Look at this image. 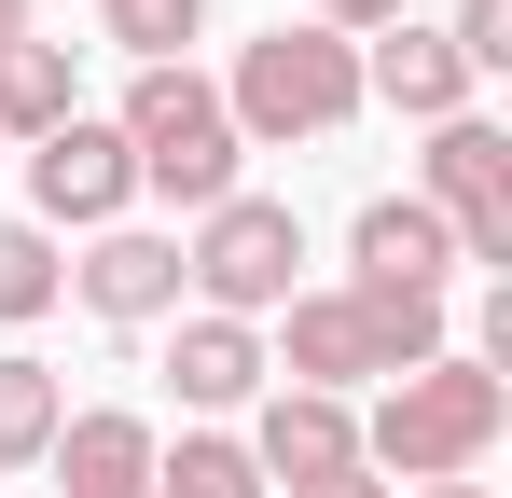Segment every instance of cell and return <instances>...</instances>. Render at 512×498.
Segmentation results:
<instances>
[{
  "instance_id": "1",
  "label": "cell",
  "mask_w": 512,
  "mask_h": 498,
  "mask_svg": "<svg viewBox=\"0 0 512 498\" xmlns=\"http://www.w3.org/2000/svg\"><path fill=\"white\" fill-rule=\"evenodd\" d=\"M457 332H443V305L429 291H291L277 305V332H263V374L277 388H333V402H360V388H402V374H429Z\"/></svg>"
},
{
  "instance_id": "2",
  "label": "cell",
  "mask_w": 512,
  "mask_h": 498,
  "mask_svg": "<svg viewBox=\"0 0 512 498\" xmlns=\"http://www.w3.org/2000/svg\"><path fill=\"white\" fill-rule=\"evenodd\" d=\"M499 429H512V374H485L471 346H443L429 374L374 388V415H360V471H374V485H471V471L499 457Z\"/></svg>"
},
{
  "instance_id": "3",
  "label": "cell",
  "mask_w": 512,
  "mask_h": 498,
  "mask_svg": "<svg viewBox=\"0 0 512 498\" xmlns=\"http://www.w3.org/2000/svg\"><path fill=\"white\" fill-rule=\"evenodd\" d=\"M111 139L139 166V194L153 208H222V194H250V139H236V111H222V83L208 70H139L125 83V111H111Z\"/></svg>"
},
{
  "instance_id": "4",
  "label": "cell",
  "mask_w": 512,
  "mask_h": 498,
  "mask_svg": "<svg viewBox=\"0 0 512 498\" xmlns=\"http://www.w3.org/2000/svg\"><path fill=\"white\" fill-rule=\"evenodd\" d=\"M208 83H222V111H236L250 153H305V139L360 125V42L305 28V14H277L263 42H236V70H208Z\"/></svg>"
},
{
  "instance_id": "5",
  "label": "cell",
  "mask_w": 512,
  "mask_h": 498,
  "mask_svg": "<svg viewBox=\"0 0 512 498\" xmlns=\"http://www.w3.org/2000/svg\"><path fill=\"white\" fill-rule=\"evenodd\" d=\"M291 291H305V222H291V194H222V208H194V236H180V305L263 332Z\"/></svg>"
},
{
  "instance_id": "6",
  "label": "cell",
  "mask_w": 512,
  "mask_h": 498,
  "mask_svg": "<svg viewBox=\"0 0 512 498\" xmlns=\"http://www.w3.org/2000/svg\"><path fill=\"white\" fill-rule=\"evenodd\" d=\"M416 208L457 236V263H499V277H512V125H485V111L429 125V153H416Z\"/></svg>"
},
{
  "instance_id": "7",
  "label": "cell",
  "mask_w": 512,
  "mask_h": 498,
  "mask_svg": "<svg viewBox=\"0 0 512 498\" xmlns=\"http://www.w3.org/2000/svg\"><path fill=\"white\" fill-rule=\"evenodd\" d=\"M28 222H42V236H111V222H139V166L111 139V111H70L56 139H28Z\"/></svg>"
},
{
  "instance_id": "8",
  "label": "cell",
  "mask_w": 512,
  "mask_h": 498,
  "mask_svg": "<svg viewBox=\"0 0 512 498\" xmlns=\"http://www.w3.org/2000/svg\"><path fill=\"white\" fill-rule=\"evenodd\" d=\"M70 305L97 332H167L180 319V236L167 222H111V236L70 249Z\"/></svg>"
},
{
  "instance_id": "9",
  "label": "cell",
  "mask_w": 512,
  "mask_h": 498,
  "mask_svg": "<svg viewBox=\"0 0 512 498\" xmlns=\"http://www.w3.org/2000/svg\"><path fill=\"white\" fill-rule=\"evenodd\" d=\"M360 111H402V125H457L471 111V70H457V42L429 28V14H402V28H374L360 42Z\"/></svg>"
},
{
  "instance_id": "10",
  "label": "cell",
  "mask_w": 512,
  "mask_h": 498,
  "mask_svg": "<svg viewBox=\"0 0 512 498\" xmlns=\"http://www.w3.org/2000/svg\"><path fill=\"white\" fill-rule=\"evenodd\" d=\"M236 443H250L263 498H277V485H319V471H346V457H360V402H333V388H263Z\"/></svg>"
},
{
  "instance_id": "11",
  "label": "cell",
  "mask_w": 512,
  "mask_h": 498,
  "mask_svg": "<svg viewBox=\"0 0 512 498\" xmlns=\"http://www.w3.org/2000/svg\"><path fill=\"white\" fill-rule=\"evenodd\" d=\"M443 277H457V236L429 222L416 194H360V222H346V291H429V305H443Z\"/></svg>"
},
{
  "instance_id": "12",
  "label": "cell",
  "mask_w": 512,
  "mask_h": 498,
  "mask_svg": "<svg viewBox=\"0 0 512 498\" xmlns=\"http://www.w3.org/2000/svg\"><path fill=\"white\" fill-rule=\"evenodd\" d=\"M153 443L167 429L139 402H70V429H56L42 471H56V498H153Z\"/></svg>"
},
{
  "instance_id": "13",
  "label": "cell",
  "mask_w": 512,
  "mask_h": 498,
  "mask_svg": "<svg viewBox=\"0 0 512 498\" xmlns=\"http://www.w3.org/2000/svg\"><path fill=\"white\" fill-rule=\"evenodd\" d=\"M167 388H180V415H250L263 388H277V374H263V332L180 305V319H167Z\"/></svg>"
},
{
  "instance_id": "14",
  "label": "cell",
  "mask_w": 512,
  "mask_h": 498,
  "mask_svg": "<svg viewBox=\"0 0 512 498\" xmlns=\"http://www.w3.org/2000/svg\"><path fill=\"white\" fill-rule=\"evenodd\" d=\"M84 111V42H0V153H28V139H56Z\"/></svg>"
},
{
  "instance_id": "15",
  "label": "cell",
  "mask_w": 512,
  "mask_h": 498,
  "mask_svg": "<svg viewBox=\"0 0 512 498\" xmlns=\"http://www.w3.org/2000/svg\"><path fill=\"white\" fill-rule=\"evenodd\" d=\"M56 429H70V374H56L42 346H0V485H14V471H42V457H56Z\"/></svg>"
},
{
  "instance_id": "16",
  "label": "cell",
  "mask_w": 512,
  "mask_h": 498,
  "mask_svg": "<svg viewBox=\"0 0 512 498\" xmlns=\"http://www.w3.org/2000/svg\"><path fill=\"white\" fill-rule=\"evenodd\" d=\"M56 305H70V249L42 222H0V332H42Z\"/></svg>"
},
{
  "instance_id": "17",
  "label": "cell",
  "mask_w": 512,
  "mask_h": 498,
  "mask_svg": "<svg viewBox=\"0 0 512 498\" xmlns=\"http://www.w3.org/2000/svg\"><path fill=\"white\" fill-rule=\"evenodd\" d=\"M153 498H263V471L236 429H180V443H153Z\"/></svg>"
},
{
  "instance_id": "18",
  "label": "cell",
  "mask_w": 512,
  "mask_h": 498,
  "mask_svg": "<svg viewBox=\"0 0 512 498\" xmlns=\"http://www.w3.org/2000/svg\"><path fill=\"white\" fill-rule=\"evenodd\" d=\"M97 42H125L139 70H194V42H208V0H97Z\"/></svg>"
},
{
  "instance_id": "19",
  "label": "cell",
  "mask_w": 512,
  "mask_h": 498,
  "mask_svg": "<svg viewBox=\"0 0 512 498\" xmlns=\"http://www.w3.org/2000/svg\"><path fill=\"white\" fill-rule=\"evenodd\" d=\"M443 42H457V70H471V83L512 70V0H457V14H443Z\"/></svg>"
},
{
  "instance_id": "20",
  "label": "cell",
  "mask_w": 512,
  "mask_h": 498,
  "mask_svg": "<svg viewBox=\"0 0 512 498\" xmlns=\"http://www.w3.org/2000/svg\"><path fill=\"white\" fill-rule=\"evenodd\" d=\"M416 0H305V28H333V42H374V28H402Z\"/></svg>"
},
{
  "instance_id": "21",
  "label": "cell",
  "mask_w": 512,
  "mask_h": 498,
  "mask_svg": "<svg viewBox=\"0 0 512 498\" xmlns=\"http://www.w3.org/2000/svg\"><path fill=\"white\" fill-rule=\"evenodd\" d=\"M277 498H402V485H374V471L346 457V471H319V485H277Z\"/></svg>"
},
{
  "instance_id": "22",
  "label": "cell",
  "mask_w": 512,
  "mask_h": 498,
  "mask_svg": "<svg viewBox=\"0 0 512 498\" xmlns=\"http://www.w3.org/2000/svg\"><path fill=\"white\" fill-rule=\"evenodd\" d=\"M28 28H42V14H28V0H0V42H28Z\"/></svg>"
},
{
  "instance_id": "23",
  "label": "cell",
  "mask_w": 512,
  "mask_h": 498,
  "mask_svg": "<svg viewBox=\"0 0 512 498\" xmlns=\"http://www.w3.org/2000/svg\"><path fill=\"white\" fill-rule=\"evenodd\" d=\"M402 498H499V485H402Z\"/></svg>"
}]
</instances>
